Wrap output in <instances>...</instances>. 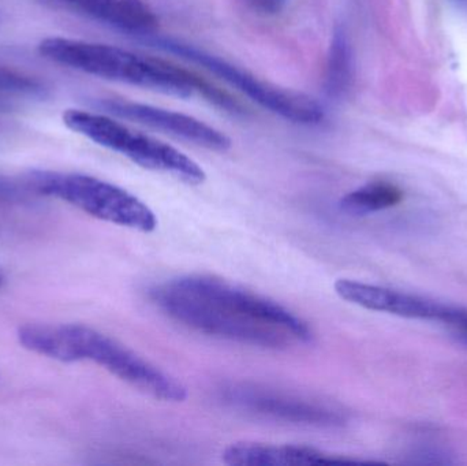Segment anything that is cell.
Returning <instances> with one entry per match:
<instances>
[{"label":"cell","mask_w":467,"mask_h":466,"mask_svg":"<svg viewBox=\"0 0 467 466\" xmlns=\"http://www.w3.org/2000/svg\"><path fill=\"white\" fill-rule=\"evenodd\" d=\"M19 345L38 356L60 361H90L137 390L163 402H183L185 386L107 334L77 323H30L18 328Z\"/></svg>","instance_id":"obj_1"},{"label":"cell","mask_w":467,"mask_h":466,"mask_svg":"<svg viewBox=\"0 0 467 466\" xmlns=\"http://www.w3.org/2000/svg\"><path fill=\"white\" fill-rule=\"evenodd\" d=\"M41 57L74 70L136 85L178 98L202 95L232 114H242V107L232 96L186 68L156 57L107 44L65 37L44 38L38 46Z\"/></svg>","instance_id":"obj_2"},{"label":"cell","mask_w":467,"mask_h":466,"mask_svg":"<svg viewBox=\"0 0 467 466\" xmlns=\"http://www.w3.org/2000/svg\"><path fill=\"white\" fill-rule=\"evenodd\" d=\"M27 185L44 196L62 200L82 212L137 232H155L153 211L130 192L78 172L33 171Z\"/></svg>","instance_id":"obj_3"},{"label":"cell","mask_w":467,"mask_h":466,"mask_svg":"<svg viewBox=\"0 0 467 466\" xmlns=\"http://www.w3.org/2000/svg\"><path fill=\"white\" fill-rule=\"evenodd\" d=\"M63 122L70 130L126 156L144 169L166 172L191 185H200L207 178L202 167L177 148L133 130L109 115L67 109L63 114Z\"/></svg>","instance_id":"obj_4"},{"label":"cell","mask_w":467,"mask_h":466,"mask_svg":"<svg viewBox=\"0 0 467 466\" xmlns=\"http://www.w3.org/2000/svg\"><path fill=\"white\" fill-rule=\"evenodd\" d=\"M148 295L170 319L205 336L264 349H283L296 341L285 331L235 316L180 289L171 281L150 287Z\"/></svg>","instance_id":"obj_5"},{"label":"cell","mask_w":467,"mask_h":466,"mask_svg":"<svg viewBox=\"0 0 467 466\" xmlns=\"http://www.w3.org/2000/svg\"><path fill=\"white\" fill-rule=\"evenodd\" d=\"M150 41L153 46L163 51L202 66L205 70L241 90L258 106L279 115L283 119L298 125H318L326 117L323 106L310 96L263 81L246 68L233 65L229 60L211 54L193 44L172 37H155Z\"/></svg>","instance_id":"obj_6"},{"label":"cell","mask_w":467,"mask_h":466,"mask_svg":"<svg viewBox=\"0 0 467 466\" xmlns=\"http://www.w3.org/2000/svg\"><path fill=\"white\" fill-rule=\"evenodd\" d=\"M175 286L197 295L235 316L277 328L296 341L310 342L312 328L290 309L257 293L211 275H185L170 279Z\"/></svg>","instance_id":"obj_7"},{"label":"cell","mask_w":467,"mask_h":466,"mask_svg":"<svg viewBox=\"0 0 467 466\" xmlns=\"http://www.w3.org/2000/svg\"><path fill=\"white\" fill-rule=\"evenodd\" d=\"M224 399L236 409L285 423L337 427L345 421L339 410L324 402L258 386H232L224 393Z\"/></svg>","instance_id":"obj_8"},{"label":"cell","mask_w":467,"mask_h":466,"mask_svg":"<svg viewBox=\"0 0 467 466\" xmlns=\"http://www.w3.org/2000/svg\"><path fill=\"white\" fill-rule=\"evenodd\" d=\"M100 106L109 114L163 131L205 150L226 152L232 148V140L223 131L192 115L123 98H104Z\"/></svg>","instance_id":"obj_9"},{"label":"cell","mask_w":467,"mask_h":466,"mask_svg":"<svg viewBox=\"0 0 467 466\" xmlns=\"http://www.w3.org/2000/svg\"><path fill=\"white\" fill-rule=\"evenodd\" d=\"M335 292L342 300L369 311L383 312L406 319L441 322L447 311L446 304L410 295L400 290L364 282L339 279L335 282Z\"/></svg>","instance_id":"obj_10"},{"label":"cell","mask_w":467,"mask_h":466,"mask_svg":"<svg viewBox=\"0 0 467 466\" xmlns=\"http://www.w3.org/2000/svg\"><path fill=\"white\" fill-rule=\"evenodd\" d=\"M55 7L109 25L120 32L150 36L159 18L144 0H46Z\"/></svg>","instance_id":"obj_11"},{"label":"cell","mask_w":467,"mask_h":466,"mask_svg":"<svg viewBox=\"0 0 467 466\" xmlns=\"http://www.w3.org/2000/svg\"><path fill=\"white\" fill-rule=\"evenodd\" d=\"M223 462L233 466H288L346 464L354 461L309 446L236 442L223 451Z\"/></svg>","instance_id":"obj_12"},{"label":"cell","mask_w":467,"mask_h":466,"mask_svg":"<svg viewBox=\"0 0 467 466\" xmlns=\"http://www.w3.org/2000/svg\"><path fill=\"white\" fill-rule=\"evenodd\" d=\"M354 79V57L350 38L343 27L332 35L326 68V90L331 98H339L350 90Z\"/></svg>","instance_id":"obj_13"},{"label":"cell","mask_w":467,"mask_h":466,"mask_svg":"<svg viewBox=\"0 0 467 466\" xmlns=\"http://www.w3.org/2000/svg\"><path fill=\"white\" fill-rule=\"evenodd\" d=\"M402 200L403 192L397 185L387 181H375L346 194L340 200V208L353 215H368L395 207Z\"/></svg>","instance_id":"obj_14"},{"label":"cell","mask_w":467,"mask_h":466,"mask_svg":"<svg viewBox=\"0 0 467 466\" xmlns=\"http://www.w3.org/2000/svg\"><path fill=\"white\" fill-rule=\"evenodd\" d=\"M46 85L36 77L0 66V98H44Z\"/></svg>","instance_id":"obj_15"},{"label":"cell","mask_w":467,"mask_h":466,"mask_svg":"<svg viewBox=\"0 0 467 466\" xmlns=\"http://www.w3.org/2000/svg\"><path fill=\"white\" fill-rule=\"evenodd\" d=\"M441 323L451 328L455 336L460 337L461 341L467 345V309L454 305L447 306L446 315Z\"/></svg>","instance_id":"obj_16"},{"label":"cell","mask_w":467,"mask_h":466,"mask_svg":"<svg viewBox=\"0 0 467 466\" xmlns=\"http://www.w3.org/2000/svg\"><path fill=\"white\" fill-rule=\"evenodd\" d=\"M249 10L258 16H277L285 10L288 0H242Z\"/></svg>","instance_id":"obj_17"},{"label":"cell","mask_w":467,"mask_h":466,"mask_svg":"<svg viewBox=\"0 0 467 466\" xmlns=\"http://www.w3.org/2000/svg\"><path fill=\"white\" fill-rule=\"evenodd\" d=\"M18 186L7 178L0 177V199H13L18 196Z\"/></svg>","instance_id":"obj_18"},{"label":"cell","mask_w":467,"mask_h":466,"mask_svg":"<svg viewBox=\"0 0 467 466\" xmlns=\"http://www.w3.org/2000/svg\"><path fill=\"white\" fill-rule=\"evenodd\" d=\"M5 273H3L2 268H0V289H2L3 285H5Z\"/></svg>","instance_id":"obj_19"},{"label":"cell","mask_w":467,"mask_h":466,"mask_svg":"<svg viewBox=\"0 0 467 466\" xmlns=\"http://www.w3.org/2000/svg\"><path fill=\"white\" fill-rule=\"evenodd\" d=\"M455 2L460 3L461 5H465V7H467V0H455Z\"/></svg>","instance_id":"obj_20"}]
</instances>
